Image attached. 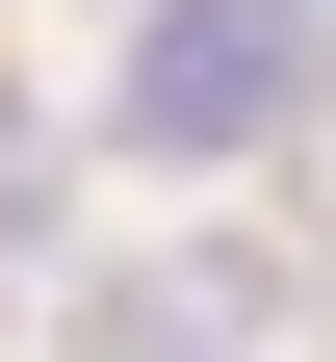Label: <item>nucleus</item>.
Listing matches in <instances>:
<instances>
[{"label": "nucleus", "instance_id": "obj_2", "mask_svg": "<svg viewBox=\"0 0 336 362\" xmlns=\"http://www.w3.org/2000/svg\"><path fill=\"white\" fill-rule=\"evenodd\" d=\"M0 233H52V129H26V104H0Z\"/></svg>", "mask_w": 336, "mask_h": 362}, {"label": "nucleus", "instance_id": "obj_1", "mask_svg": "<svg viewBox=\"0 0 336 362\" xmlns=\"http://www.w3.org/2000/svg\"><path fill=\"white\" fill-rule=\"evenodd\" d=\"M311 78H336V0H129V78H104V104H129L156 181H233Z\"/></svg>", "mask_w": 336, "mask_h": 362}]
</instances>
